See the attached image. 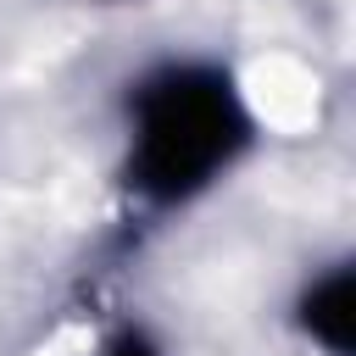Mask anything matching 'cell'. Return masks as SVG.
Returning a JSON list of instances; mask_svg holds the SVG:
<instances>
[{
    "label": "cell",
    "instance_id": "cell-2",
    "mask_svg": "<svg viewBox=\"0 0 356 356\" xmlns=\"http://www.w3.org/2000/svg\"><path fill=\"white\" fill-rule=\"evenodd\" d=\"M306 323H312V334H317L323 345H334L339 356L350 350V339H356V284H350V273H334L323 289H312Z\"/></svg>",
    "mask_w": 356,
    "mask_h": 356
},
{
    "label": "cell",
    "instance_id": "cell-1",
    "mask_svg": "<svg viewBox=\"0 0 356 356\" xmlns=\"http://www.w3.org/2000/svg\"><path fill=\"white\" fill-rule=\"evenodd\" d=\"M234 145H239V106L228 83L211 72H178V78H161L139 106L134 172L150 195H184Z\"/></svg>",
    "mask_w": 356,
    "mask_h": 356
},
{
    "label": "cell",
    "instance_id": "cell-3",
    "mask_svg": "<svg viewBox=\"0 0 356 356\" xmlns=\"http://www.w3.org/2000/svg\"><path fill=\"white\" fill-rule=\"evenodd\" d=\"M111 356H156V350H150L145 339H117V345H111Z\"/></svg>",
    "mask_w": 356,
    "mask_h": 356
}]
</instances>
